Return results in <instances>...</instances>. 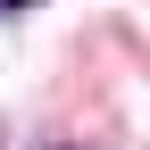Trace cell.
<instances>
[{"label":"cell","mask_w":150,"mask_h":150,"mask_svg":"<svg viewBox=\"0 0 150 150\" xmlns=\"http://www.w3.org/2000/svg\"><path fill=\"white\" fill-rule=\"evenodd\" d=\"M0 8H25V0H0Z\"/></svg>","instance_id":"1"}]
</instances>
